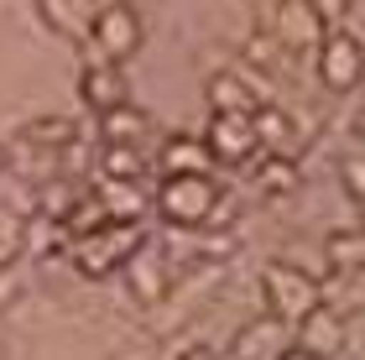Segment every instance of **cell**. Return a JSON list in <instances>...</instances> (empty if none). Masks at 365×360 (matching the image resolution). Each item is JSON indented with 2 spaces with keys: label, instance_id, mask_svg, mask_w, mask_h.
<instances>
[{
  "label": "cell",
  "instance_id": "52a82bcc",
  "mask_svg": "<svg viewBox=\"0 0 365 360\" xmlns=\"http://www.w3.org/2000/svg\"><path fill=\"white\" fill-rule=\"evenodd\" d=\"M84 105H94L99 115H110V110H120L125 105V78H120V68L115 63H89L84 68Z\"/></svg>",
  "mask_w": 365,
  "mask_h": 360
},
{
  "label": "cell",
  "instance_id": "ffe728a7",
  "mask_svg": "<svg viewBox=\"0 0 365 360\" xmlns=\"http://www.w3.org/2000/svg\"><path fill=\"white\" fill-rule=\"evenodd\" d=\"M261 178H267L272 188H287L292 183V168H287V162H267V173H261Z\"/></svg>",
  "mask_w": 365,
  "mask_h": 360
},
{
  "label": "cell",
  "instance_id": "ac0fdd59",
  "mask_svg": "<svg viewBox=\"0 0 365 360\" xmlns=\"http://www.w3.org/2000/svg\"><path fill=\"white\" fill-rule=\"evenodd\" d=\"M329 251H334V261H339V267H355V261H365V240H355V235H339V240H329Z\"/></svg>",
  "mask_w": 365,
  "mask_h": 360
},
{
  "label": "cell",
  "instance_id": "5b68a950",
  "mask_svg": "<svg viewBox=\"0 0 365 360\" xmlns=\"http://www.w3.org/2000/svg\"><path fill=\"white\" fill-rule=\"evenodd\" d=\"M360 68H365V58H360V42H355V37H324V47H319V73H324V84L355 89V84H360Z\"/></svg>",
  "mask_w": 365,
  "mask_h": 360
},
{
  "label": "cell",
  "instance_id": "6da1fadb",
  "mask_svg": "<svg viewBox=\"0 0 365 360\" xmlns=\"http://www.w3.org/2000/svg\"><path fill=\"white\" fill-rule=\"evenodd\" d=\"M261 287H267L272 319H282V324H303V319L313 314V308H319V287H313V277H308V272H292V267H267Z\"/></svg>",
  "mask_w": 365,
  "mask_h": 360
},
{
  "label": "cell",
  "instance_id": "e0dca14e",
  "mask_svg": "<svg viewBox=\"0 0 365 360\" xmlns=\"http://www.w3.org/2000/svg\"><path fill=\"white\" fill-rule=\"evenodd\" d=\"M141 173V152L136 146H105V178L110 183H130Z\"/></svg>",
  "mask_w": 365,
  "mask_h": 360
},
{
  "label": "cell",
  "instance_id": "44dd1931",
  "mask_svg": "<svg viewBox=\"0 0 365 360\" xmlns=\"http://www.w3.org/2000/svg\"><path fill=\"white\" fill-rule=\"evenodd\" d=\"M11 298H16V272H11V267H0V308H6Z\"/></svg>",
  "mask_w": 365,
  "mask_h": 360
},
{
  "label": "cell",
  "instance_id": "4fadbf2b",
  "mask_svg": "<svg viewBox=\"0 0 365 360\" xmlns=\"http://www.w3.org/2000/svg\"><path fill=\"white\" fill-rule=\"evenodd\" d=\"M99 130H105L110 146H130L146 130V115H141V110H130V105H120V110H110V115H99Z\"/></svg>",
  "mask_w": 365,
  "mask_h": 360
},
{
  "label": "cell",
  "instance_id": "30bf717a",
  "mask_svg": "<svg viewBox=\"0 0 365 360\" xmlns=\"http://www.w3.org/2000/svg\"><path fill=\"white\" fill-rule=\"evenodd\" d=\"M125 277L136 282V292H141V298H162V292H168V277H162V261H157V251H152V245H136V251H130V261H125Z\"/></svg>",
  "mask_w": 365,
  "mask_h": 360
},
{
  "label": "cell",
  "instance_id": "7402d4cb",
  "mask_svg": "<svg viewBox=\"0 0 365 360\" xmlns=\"http://www.w3.org/2000/svg\"><path fill=\"white\" fill-rule=\"evenodd\" d=\"M277 360H319V355H308V350H297V345H287V350H282Z\"/></svg>",
  "mask_w": 365,
  "mask_h": 360
},
{
  "label": "cell",
  "instance_id": "9c48e42d",
  "mask_svg": "<svg viewBox=\"0 0 365 360\" xmlns=\"http://www.w3.org/2000/svg\"><path fill=\"white\" fill-rule=\"evenodd\" d=\"M297 350H308V355H334L339 350V319L329 314V308H313V314L297 324V339H292Z\"/></svg>",
  "mask_w": 365,
  "mask_h": 360
},
{
  "label": "cell",
  "instance_id": "603a6c76",
  "mask_svg": "<svg viewBox=\"0 0 365 360\" xmlns=\"http://www.w3.org/2000/svg\"><path fill=\"white\" fill-rule=\"evenodd\" d=\"M182 360H220V355H214V350H204V345H193V350L182 355Z\"/></svg>",
  "mask_w": 365,
  "mask_h": 360
},
{
  "label": "cell",
  "instance_id": "2e32d148",
  "mask_svg": "<svg viewBox=\"0 0 365 360\" xmlns=\"http://www.w3.org/2000/svg\"><path fill=\"white\" fill-rule=\"evenodd\" d=\"M251 120H256V141L261 146H287L292 120L282 115V110H251Z\"/></svg>",
  "mask_w": 365,
  "mask_h": 360
},
{
  "label": "cell",
  "instance_id": "277c9868",
  "mask_svg": "<svg viewBox=\"0 0 365 360\" xmlns=\"http://www.w3.org/2000/svg\"><path fill=\"white\" fill-rule=\"evenodd\" d=\"M94 42H99V53H105V63L130 58L136 42H141V16L130 6H105L94 16Z\"/></svg>",
  "mask_w": 365,
  "mask_h": 360
},
{
  "label": "cell",
  "instance_id": "ba28073f",
  "mask_svg": "<svg viewBox=\"0 0 365 360\" xmlns=\"http://www.w3.org/2000/svg\"><path fill=\"white\" fill-rule=\"evenodd\" d=\"M209 141H193V136H173L162 141V168H168V178H204L209 168Z\"/></svg>",
  "mask_w": 365,
  "mask_h": 360
},
{
  "label": "cell",
  "instance_id": "8fae6325",
  "mask_svg": "<svg viewBox=\"0 0 365 360\" xmlns=\"http://www.w3.org/2000/svg\"><path fill=\"white\" fill-rule=\"evenodd\" d=\"M282 355V319H267V324H251L240 339H235V360H267V355Z\"/></svg>",
  "mask_w": 365,
  "mask_h": 360
},
{
  "label": "cell",
  "instance_id": "9a60e30c",
  "mask_svg": "<svg viewBox=\"0 0 365 360\" xmlns=\"http://www.w3.org/2000/svg\"><path fill=\"white\" fill-rule=\"evenodd\" d=\"M282 31H287L292 42H324L319 16H313L308 0H287V6H282Z\"/></svg>",
  "mask_w": 365,
  "mask_h": 360
},
{
  "label": "cell",
  "instance_id": "5bb4252c",
  "mask_svg": "<svg viewBox=\"0 0 365 360\" xmlns=\"http://www.w3.org/2000/svg\"><path fill=\"white\" fill-rule=\"evenodd\" d=\"M209 105H214V115H251V94H245L240 78H230V73H220L209 84Z\"/></svg>",
  "mask_w": 365,
  "mask_h": 360
},
{
  "label": "cell",
  "instance_id": "7c38bea8",
  "mask_svg": "<svg viewBox=\"0 0 365 360\" xmlns=\"http://www.w3.org/2000/svg\"><path fill=\"white\" fill-rule=\"evenodd\" d=\"M99 204H105L110 225H130V220H136L141 209H146V199H141V188H136V183H110Z\"/></svg>",
  "mask_w": 365,
  "mask_h": 360
},
{
  "label": "cell",
  "instance_id": "d6986e66",
  "mask_svg": "<svg viewBox=\"0 0 365 360\" xmlns=\"http://www.w3.org/2000/svg\"><path fill=\"white\" fill-rule=\"evenodd\" d=\"M16 240H21V225H16V220H0V261L16 251Z\"/></svg>",
  "mask_w": 365,
  "mask_h": 360
},
{
  "label": "cell",
  "instance_id": "3957f363",
  "mask_svg": "<svg viewBox=\"0 0 365 360\" xmlns=\"http://www.w3.org/2000/svg\"><path fill=\"white\" fill-rule=\"evenodd\" d=\"M141 245L136 225H105V230H94L78 240V267H84L89 277H105L110 267H120V261H130V251Z\"/></svg>",
  "mask_w": 365,
  "mask_h": 360
},
{
  "label": "cell",
  "instance_id": "7a4b0ae2",
  "mask_svg": "<svg viewBox=\"0 0 365 360\" xmlns=\"http://www.w3.org/2000/svg\"><path fill=\"white\" fill-rule=\"evenodd\" d=\"M157 204H162V215H168L173 225H198V220L214 215L220 193H214L209 178H168L162 193H157Z\"/></svg>",
  "mask_w": 365,
  "mask_h": 360
},
{
  "label": "cell",
  "instance_id": "8992f818",
  "mask_svg": "<svg viewBox=\"0 0 365 360\" xmlns=\"http://www.w3.org/2000/svg\"><path fill=\"white\" fill-rule=\"evenodd\" d=\"M256 120L251 115H214L209 120V152L214 157H225V162H240V157H251L256 152Z\"/></svg>",
  "mask_w": 365,
  "mask_h": 360
}]
</instances>
